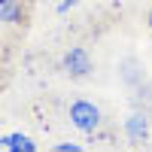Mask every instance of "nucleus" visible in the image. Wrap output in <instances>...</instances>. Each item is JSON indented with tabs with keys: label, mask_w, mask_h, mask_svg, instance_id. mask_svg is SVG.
Returning <instances> with one entry per match:
<instances>
[{
	"label": "nucleus",
	"mask_w": 152,
	"mask_h": 152,
	"mask_svg": "<svg viewBox=\"0 0 152 152\" xmlns=\"http://www.w3.org/2000/svg\"><path fill=\"white\" fill-rule=\"evenodd\" d=\"M70 122H73L76 131L94 134L100 128V110L91 104V100H73L70 104Z\"/></svg>",
	"instance_id": "1"
},
{
	"label": "nucleus",
	"mask_w": 152,
	"mask_h": 152,
	"mask_svg": "<svg viewBox=\"0 0 152 152\" xmlns=\"http://www.w3.org/2000/svg\"><path fill=\"white\" fill-rule=\"evenodd\" d=\"M61 67H64V73L70 76V79H85V76H91L94 61H91V55H88L85 46H73L70 52H64Z\"/></svg>",
	"instance_id": "2"
},
{
	"label": "nucleus",
	"mask_w": 152,
	"mask_h": 152,
	"mask_svg": "<svg viewBox=\"0 0 152 152\" xmlns=\"http://www.w3.org/2000/svg\"><path fill=\"white\" fill-rule=\"evenodd\" d=\"M28 18V6L21 3V0H0V21L6 24H24Z\"/></svg>",
	"instance_id": "3"
},
{
	"label": "nucleus",
	"mask_w": 152,
	"mask_h": 152,
	"mask_svg": "<svg viewBox=\"0 0 152 152\" xmlns=\"http://www.w3.org/2000/svg\"><path fill=\"white\" fill-rule=\"evenodd\" d=\"M125 131H128V137L134 143H146V137H149V119L143 116V113H134V116L125 119Z\"/></svg>",
	"instance_id": "4"
},
{
	"label": "nucleus",
	"mask_w": 152,
	"mask_h": 152,
	"mask_svg": "<svg viewBox=\"0 0 152 152\" xmlns=\"http://www.w3.org/2000/svg\"><path fill=\"white\" fill-rule=\"evenodd\" d=\"M3 149H18V152H37V143L28 134H3Z\"/></svg>",
	"instance_id": "5"
},
{
	"label": "nucleus",
	"mask_w": 152,
	"mask_h": 152,
	"mask_svg": "<svg viewBox=\"0 0 152 152\" xmlns=\"http://www.w3.org/2000/svg\"><path fill=\"white\" fill-rule=\"evenodd\" d=\"M58 152H82V146H76V143H61V146H55Z\"/></svg>",
	"instance_id": "6"
},
{
	"label": "nucleus",
	"mask_w": 152,
	"mask_h": 152,
	"mask_svg": "<svg viewBox=\"0 0 152 152\" xmlns=\"http://www.w3.org/2000/svg\"><path fill=\"white\" fill-rule=\"evenodd\" d=\"M146 24H149V31H152V9H149V15H146Z\"/></svg>",
	"instance_id": "7"
},
{
	"label": "nucleus",
	"mask_w": 152,
	"mask_h": 152,
	"mask_svg": "<svg viewBox=\"0 0 152 152\" xmlns=\"http://www.w3.org/2000/svg\"><path fill=\"white\" fill-rule=\"evenodd\" d=\"M6 152H18V149H6Z\"/></svg>",
	"instance_id": "8"
}]
</instances>
